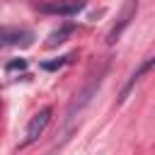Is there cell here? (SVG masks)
Here are the masks:
<instances>
[{"mask_svg":"<svg viewBox=\"0 0 155 155\" xmlns=\"http://www.w3.org/2000/svg\"><path fill=\"white\" fill-rule=\"evenodd\" d=\"M27 68V61H12L7 63V70H24Z\"/></svg>","mask_w":155,"mask_h":155,"instance_id":"9c48e42d","label":"cell"},{"mask_svg":"<svg viewBox=\"0 0 155 155\" xmlns=\"http://www.w3.org/2000/svg\"><path fill=\"white\" fill-rule=\"evenodd\" d=\"M153 68H155V56L145 58V61H143V63H140V65H138V68H136V70L128 75L126 85H124V87H121V92H119V104H121V102H126V97H128V92L136 87V82H138V80H140V78H143L148 70H153Z\"/></svg>","mask_w":155,"mask_h":155,"instance_id":"8992f818","label":"cell"},{"mask_svg":"<svg viewBox=\"0 0 155 155\" xmlns=\"http://www.w3.org/2000/svg\"><path fill=\"white\" fill-rule=\"evenodd\" d=\"M136 12H138V0H126L124 7H121V12H119L116 24H114V27L109 29V34H107V44H116V41H119V36H121L124 29L131 24V19L136 17Z\"/></svg>","mask_w":155,"mask_h":155,"instance_id":"7a4b0ae2","label":"cell"},{"mask_svg":"<svg viewBox=\"0 0 155 155\" xmlns=\"http://www.w3.org/2000/svg\"><path fill=\"white\" fill-rule=\"evenodd\" d=\"M70 61V56H63V58H58V61H53V63H44V68L46 70H53V68H61L63 63H68Z\"/></svg>","mask_w":155,"mask_h":155,"instance_id":"ba28073f","label":"cell"},{"mask_svg":"<svg viewBox=\"0 0 155 155\" xmlns=\"http://www.w3.org/2000/svg\"><path fill=\"white\" fill-rule=\"evenodd\" d=\"M73 31H75V27H73V24H61L56 31H51V36H48L46 46H58V44H63Z\"/></svg>","mask_w":155,"mask_h":155,"instance_id":"52a82bcc","label":"cell"},{"mask_svg":"<svg viewBox=\"0 0 155 155\" xmlns=\"http://www.w3.org/2000/svg\"><path fill=\"white\" fill-rule=\"evenodd\" d=\"M102 75H104V68H102L97 75H92V78H90V82H87V85L75 94V99H73V104H70V109H68V116H73L75 111H80V109L92 99V94L97 92V87H99V82H102Z\"/></svg>","mask_w":155,"mask_h":155,"instance_id":"5b68a950","label":"cell"},{"mask_svg":"<svg viewBox=\"0 0 155 155\" xmlns=\"http://www.w3.org/2000/svg\"><path fill=\"white\" fill-rule=\"evenodd\" d=\"M85 7L82 0H48L44 5H39V12L44 15H58V17H73Z\"/></svg>","mask_w":155,"mask_h":155,"instance_id":"3957f363","label":"cell"},{"mask_svg":"<svg viewBox=\"0 0 155 155\" xmlns=\"http://www.w3.org/2000/svg\"><path fill=\"white\" fill-rule=\"evenodd\" d=\"M51 114H53L51 107H41V109L29 119L27 131H24V140L19 143V148H27V145H31L34 140H39V136L46 131V126H48V121H51Z\"/></svg>","mask_w":155,"mask_h":155,"instance_id":"6da1fadb","label":"cell"},{"mask_svg":"<svg viewBox=\"0 0 155 155\" xmlns=\"http://www.w3.org/2000/svg\"><path fill=\"white\" fill-rule=\"evenodd\" d=\"M34 34L19 27H0V48L2 46H29Z\"/></svg>","mask_w":155,"mask_h":155,"instance_id":"277c9868","label":"cell"}]
</instances>
